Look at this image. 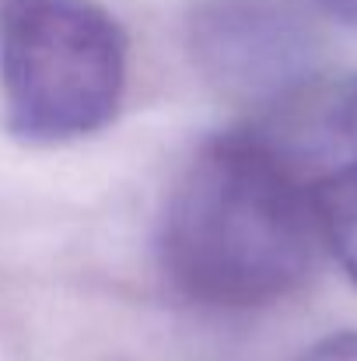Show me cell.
Returning <instances> with one entry per match:
<instances>
[{"mask_svg": "<svg viewBox=\"0 0 357 361\" xmlns=\"http://www.w3.org/2000/svg\"><path fill=\"white\" fill-rule=\"evenodd\" d=\"M308 4H312L315 11H322V14H330V18H337V21L357 28V0H308Z\"/></svg>", "mask_w": 357, "mask_h": 361, "instance_id": "cell-7", "label": "cell"}, {"mask_svg": "<svg viewBox=\"0 0 357 361\" xmlns=\"http://www.w3.org/2000/svg\"><path fill=\"white\" fill-rule=\"evenodd\" d=\"M315 204H319L322 245L337 256L347 277L357 281V186L330 190Z\"/></svg>", "mask_w": 357, "mask_h": 361, "instance_id": "cell-5", "label": "cell"}, {"mask_svg": "<svg viewBox=\"0 0 357 361\" xmlns=\"http://www.w3.org/2000/svg\"><path fill=\"white\" fill-rule=\"evenodd\" d=\"M189 46L203 78L252 116L312 81L315 35L284 0H200Z\"/></svg>", "mask_w": 357, "mask_h": 361, "instance_id": "cell-3", "label": "cell"}, {"mask_svg": "<svg viewBox=\"0 0 357 361\" xmlns=\"http://www.w3.org/2000/svg\"><path fill=\"white\" fill-rule=\"evenodd\" d=\"M249 126L315 200L357 186V71L315 74Z\"/></svg>", "mask_w": 357, "mask_h": 361, "instance_id": "cell-4", "label": "cell"}, {"mask_svg": "<svg viewBox=\"0 0 357 361\" xmlns=\"http://www.w3.org/2000/svg\"><path fill=\"white\" fill-rule=\"evenodd\" d=\"M305 361H357V330H340L322 337L305 355Z\"/></svg>", "mask_w": 357, "mask_h": 361, "instance_id": "cell-6", "label": "cell"}, {"mask_svg": "<svg viewBox=\"0 0 357 361\" xmlns=\"http://www.w3.org/2000/svg\"><path fill=\"white\" fill-rule=\"evenodd\" d=\"M126 32L99 0H0V109L11 137L67 144L109 126Z\"/></svg>", "mask_w": 357, "mask_h": 361, "instance_id": "cell-2", "label": "cell"}, {"mask_svg": "<svg viewBox=\"0 0 357 361\" xmlns=\"http://www.w3.org/2000/svg\"><path fill=\"white\" fill-rule=\"evenodd\" d=\"M319 249L315 197L249 123L189 154L158 214V267L200 309L242 312L287 298Z\"/></svg>", "mask_w": 357, "mask_h": 361, "instance_id": "cell-1", "label": "cell"}]
</instances>
